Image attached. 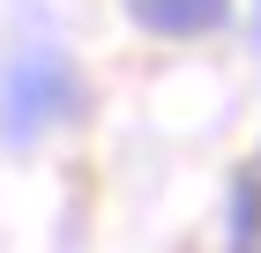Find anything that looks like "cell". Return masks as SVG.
I'll return each mask as SVG.
<instances>
[{"mask_svg": "<svg viewBox=\"0 0 261 253\" xmlns=\"http://www.w3.org/2000/svg\"><path fill=\"white\" fill-rule=\"evenodd\" d=\"M224 0H142V15L164 22V30H194V22H217Z\"/></svg>", "mask_w": 261, "mask_h": 253, "instance_id": "obj_1", "label": "cell"}]
</instances>
